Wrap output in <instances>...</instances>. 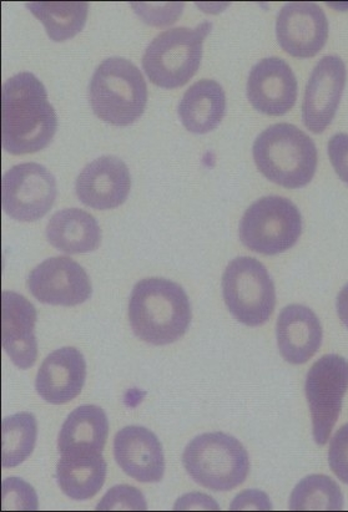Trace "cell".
<instances>
[{
    "label": "cell",
    "mask_w": 348,
    "mask_h": 512,
    "mask_svg": "<svg viewBox=\"0 0 348 512\" xmlns=\"http://www.w3.org/2000/svg\"><path fill=\"white\" fill-rule=\"evenodd\" d=\"M58 129L47 89L32 73L12 76L2 88V145L12 155L34 154L47 147Z\"/></svg>",
    "instance_id": "6da1fadb"
},
{
    "label": "cell",
    "mask_w": 348,
    "mask_h": 512,
    "mask_svg": "<svg viewBox=\"0 0 348 512\" xmlns=\"http://www.w3.org/2000/svg\"><path fill=\"white\" fill-rule=\"evenodd\" d=\"M129 321L135 336L153 346L179 341L191 323L188 294L165 278H146L131 292Z\"/></svg>",
    "instance_id": "7a4b0ae2"
},
{
    "label": "cell",
    "mask_w": 348,
    "mask_h": 512,
    "mask_svg": "<svg viewBox=\"0 0 348 512\" xmlns=\"http://www.w3.org/2000/svg\"><path fill=\"white\" fill-rule=\"evenodd\" d=\"M252 154L261 174L285 189H301L316 174V145L295 125L276 124L262 131Z\"/></svg>",
    "instance_id": "3957f363"
},
{
    "label": "cell",
    "mask_w": 348,
    "mask_h": 512,
    "mask_svg": "<svg viewBox=\"0 0 348 512\" xmlns=\"http://www.w3.org/2000/svg\"><path fill=\"white\" fill-rule=\"evenodd\" d=\"M94 114L105 123L129 126L144 114L148 86L138 67L124 58H108L99 65L89 85Z\"/></svg>",
    "instance_id": "277c9868"
},
{
    "label": "cell",
    "mask_w": 348,
    "mask_h": 512,
    "mask_svg": "<svg viewBox=\"0 0 348 512\" xmlns=\"http://www.w3.org/2000/svg\"><path fill=\"white\" fill-rule=\"evenodd\" d=\"M213 23L195 28H171L161 33L146 48L143 68L151 83L163 89H178L189 83L203 59L204 40Z\"/></svg>",
    "instance_id": "5b68a950"
},
{
    "label": "cell",
    "mask_w": 348,
    "mask_h": 512,
    "mask_svg": "<svg viewBox=\"0 0 348 512\" xmlns=\"http://www.w3.org/2000/svg\"><path fill=\"white\" fill-rule=\"evenodd\" d=\"M183 463L195 483L214 491L237 488L250 471L244 445L225 433L203 434L191 440L184 451Z\"/></svg>",
    "instance_id": "8992f818"
},
{
    "label": "cell",
    "mask_w": 348,
    "mask_h": 512,
    "mask_svg": "<svg viewBox=\"0 0 348 512\" xmlns=\"http://www.w3.org/2000/svg\"><path fill=\"white\" fill-rule=\"evenodd\" d=\"M302 233V217L290 200L267 196L246 210L239 228L240 240L249 250L275 256L290 250Z\"/></svg>",
    "instance_id": "52a82bcc"
},
{
    "label": "cell",
    "mask_w": 348,
    "mask_h": 512,
    "mask_svg": "<svg viewBox=\"0 0 348 512\" xmlns=\"http://www.w3.org/2000/svg\"><path fill=\"white\" fill-rule=\"evenodd\" d=\"M223 293L232 317L247 327L269 321L276 306L274 281L260 261L237 257L226 267Z\"/></svg>",
    "instance_id": "ba28073f"
},
{
    "label": "cell",
    "mask_w": 348,
    "mask_h": 512,
    "mask_svg": "<svg viewBox=\"0 0 348 512\" xmlns=\"http://www.w3.org/2000/svg\"><path fill=\"white\" fill-rule=\"evenodd\" d=\"M306 398L317 445L324 446L339 420L348 390V362L337 354L322 357L307 373Z\"/></svg>",
    "instance_id": "9c48e42d"
},
{
    "label": "cell",
    "mask_w": 348,
    "mask_h": 512,
    "mask_svg": "<svg viewBox=\"0 0 348 512\" xmlns=\"http://www.w3.org/2000/svg\"><path fill=\"white\" fill-rule=\"evenodd\" d=\"M57 181L44 166L27 162L15 165L2 179L5 214L20 222L43 219L57 199Z\"/></svg>",
    "instance_id": "30bf717a"
},
{
    "label": "cell",
    "mask_w": 348,
    "mask_h": 512,
    "mask_svg": "<svg viewBox=\"0 0 348 512\" xmlns=\"http://www.w3.org/2000/svg\"><path fill=\"white\" fill-rule=\"evenodd\" d=\"M28 288L39 302L74 307L92 296V282L84 268L70 257H52L35 267Z\"/></svg>",
    "instance_id": "8fae6325"
},
{
    "label": "cell",
    "mask_w": 348,
    "mask_h": 512,
    "mask_svg": "<svg viewBox=\"0 0 348 512\" xmlns=\"http://www.w3.org/2000/svg\"><path fill=\"white\" fill-rule=\"evenodd\" d=\"M276 37L291 57L314 58L329 38V20L315 3H289L277 15Z\"/></svg>",
    "instance_id": "7c38bea8"
},
{
    "label": "cell",
    "mask_w": 348,
    "mask_h": 512,
    "mask_svg": "<svg viewBox=\"0 0 348 512\" xmlns=\"http://www.w3.org/2000/svg\"><path fill=\"white\" fill-rule=\"evenodd\" d=\"M346 75L344 60L336 55L322 58L316 65L302 104V119L312 133H324L334 120L344 94Z\"/></svg>",
    "instance_id": "4fadbf2b"
},
{
    "label": "cell",
    "mask_w": 348,
    "mask_h": 512,
    "mask_svg": "<svg viewBox=\"0 0 348 512\" xmlns=\"http://www.w3.org/2000/svg\"><path fill=\"white\" fill-rule=\"evenodd\" d=\"M247 98L262 114L289 113L297 99V80L290 65L281 58L262 59L251 69L247 79Z\"/></svg>",
    "instance_id": "5bb4252c"
},
{
    "label": "cell",
    "mask_w": 348,
    "mask_h": 512,
    "mask_svg": "<svg viewBox=\"0 0 348 512\" xmlns=\"http://www.w3.org/2000/svg\"><path fill=\"white\" fill-rule=\"evenodd\" d=\"M131 177L124 161L103 156L90 162L80 172L75 191L85 206L94 210H113L128 199Z\"/></svg>",
    "instance_id": "9a60e30c"
},
{
    "label": "cell",
    "mask_w": 348,
    "mask_h": 512,
    "mask_svg": "<svg viewBox=\"0 0 348 512\" xmlns=\"http://www.w3.org/2000/svg\"><path fill=\"white\" fill-rule=\"evenodd\" d=\"M114 455L121 470L139 483H159L163 479V446L149 429L136 425L121 429L115 435Z\"/></svg>",
    "instance_id": "2e32d148"
},
{
    "label": "cell",
    "mask_w": 348,
    "mask_h": 512,
    "mask_svg": "<svg viewBox=\"0 0 348 512\" xmlns=\"http://www.w3.org/2000/svg\"><path fill=\"white\" fill-rule=\"evenodd\" d=\"M37 309L27 298L15 292L2 293V344L12 362L20 369L32 368L37 362L35 338Z\"/></svg>",
    "instance_id": "e0dca14e"
},
{
    "label": "cell",
    "mask_w": 348,
    "mask_h": 512,
    "mask_svg": "<svg viewBox=\"0 0 348 512\" xmlns=\"http://www.w3.org/2000/svg\"><path fill=\"white\" fill-rule=\"evenodd\" d=\"M87 363L77 348L65 347L49 354L39 368L35 388L45 402L62 405L82 393Z\"/></svg>",
    "instance_id": "ac0fdd59"
},
{
    "label": "cell",
    "mask_w": 348,
    "mask_h": 512,
    "mask_svg": "<svg viewBox=\"0 0 348 512\" xmlns=\"http://www.w3.org/2000/svg\"><path fill=\"white\" fill-rule=\"evenodd\" d=\"M276 334L282 358L295 366L309 362L322 343L319 317L309 307L300 304L282 309L277 319Z\"/></svg>",
    "instance_id": "d6986e66"
},
{
    "label": "cell",
    "mask_w": 348,
    "mask_h": 512,
    "mask_svg": "<svg viewBox=\"0 0 348 512\" xmlns=\"http://www.w3.org/2000/svg\"><path fill=\"white\" fill-rule=\"evenodd\" d=\"M181 123L193 134H208L223 121L226 95L218 81L204 79L191 85L179 104Z\"/></svg>",
    "instance_id": "ffe728a7"
},
{
    "label": "cell",
    "mask_w": 348,
    "mask_h": 512,
    "mask_svg": "<svg viewBox=\"0 0 348 512\" xmlns=\"http://www.w3.org/2000/svg\"><path fill=\"white\" fill-rule=\"evenodd\" d=\"M109 434L104 410L95 405H82L69 414L58 438L60 454H103Z\"/></svg>",
    "instance_id": "44dd1931"
},
{
    "label": "cell",
    "mask_w": 348,
    "mask_h": 512,
    "mask_svg": "<svg viewBox=\"0 0 348 512\" xmlns=\"http://www.w3.org/2000/svg\"><path fill=\"white\" fill-rule=\"evenodd\" d=\"M107 469L102 454H62L57 466L59 488L70 499H92L102 490L107 479Z\"/></svg>",
    "instance_id": "7402d4cb"
},
{
    "label": "cell",
    "mask_w": 348,
    "mask_h": 512,
    "mask_svg": "<svg viewBox=\"0 0 348 512\" xmlns=\"http://www.w3.org/2000/svg\"><path fill=\"white\" fill-rule=\"evenodd\" d=\"M47 238L53 247L69 255L97 250L102 242L99 223L87 211L67 209L50 219Z\"/></svg>",
    "instance_id": "603a6c76"
},
{
    "label": "cell",
    "mask_w": 348,
    "mask_h": 512,
    "mask_svg": "<svg viewBox=\"0 0 348 512\" xmlns=\"http://www.w3.org/2000/svg\"><path fill=\"white\" fill-rule=\"evenodd\" d=\"M27 7L54 42H65L82 32L89 12L87 2H30Z\"/></svg>",
    "instance_id": "cb8c5ba5"
},
{
    "label": "cell",
    "mask_w": 348,
    "mask_h": 512,
    "mask_svg": "<svg viewBox=\"0 0 348 512\" xmlns=\"http://www.w3.org/2000/svg\"><path fill=\"white\" fill-rule=\"evenodd\" d=\"M38 424L33 414L19 413L2 422V465L12 469L32 455L37 443Z\"/></svg>",
    "instance_id": "d4e9b609"
},
{
    "label": "cell",
    "mask_w": 348,
    "mask_h": 512,
    "mask_svg": "<svg viewBox=\"0 0 348 512\" xmlns=\"http://www.w3.org/2000/svg\"><path fill=\"white\" fill-rule=\"evenodd\" d=\"M290 509L294 511L344 509V495L339 485L326 475H310L292 491Z\"/></svg>",
    "instance_id": "484cf974"
},
{
    "label": "cell",
    "mask_w": 348,
    "mask_h": 512,
    "mask_svg": "<svg viewBox=\"0 0 348 512\" xmlns=\"http://www.w3.org/2000/svg\"><path fill=\"white\" fill-rule=\"evenodd\" d=\"M38 496L23 479L9 478L2 485V511L38 510Z\"/></svg>",
    "instance_id": "4316f807"
},
{
    "label": "cell",
    "mask_w": 348,
    "mask_h": 512,
    "mask_svg": "<svg viewBox=\"0 0 348 512\" xmlns=\"http://www.w3.org/2000/svg\"><path fill=\"white\" fill-rule=\"evenodd\" d=\"M146 501L141 491L133 486L120 485L109 490L104 499L100 501L98 511H144Z\"/></svg>",
    "instance_id": "83f0119b"
},
{
    "label": "cell",
    "mask_w": 348,
    "mask_h": 512,
    "mask_svg": "<svg viewBox=\"0 0 348 512\" xmlns=\"http://www.w3.org/2000/svg\"><path fill=\"white\" fill-rule=\"evenodd\" d=\"M144 22L155 27H166L176 22L183 13V3H131Z\"/></svg>",
    "instance_id": "f1b7e54d"
},
{
    "label": "cell",
    "mask_w": 348,
    "mask_h": 512,
    "mask_svg": "<svg viewBox=\"0 0 348 512\" xmlns=\"http://www.w3.org/2000/svg\"><path fill=\"white\" fill-rule=\"evenodd\" d=\"M329 464L337 478L348 485V424L344 425L331 440Z\"/></svg>",
    "instance_id": "f546056e"
},
{
    "label": "cell",
    "mask_w": 348,
    "mask_h": 512,
    "mask_svg": "<svg viewBox=\"0 0 348 512\" xmlns=\"http://www.w3.org/2000/svg\"><path fill=\"white\" fill-rule=\"evenodd\" d=\"M329 156L340 179L348 184V135L336 134L329 141Z\"/></svg>",
    "instance_id": "4dcf8cb0"
},
{
    "label": "cell",
    "mask_w": 348,
    "mask_h": 512,
    "mask_svg": "<svg viewBox=\"0 0 348 512\" xmlns=\"http://www.w3.org/2000/svg\"><path fill=\"white\" fill-rule=\"evenodd\" d=\"M231 510H271L272 506L266 494L257 490H247L232 501Z\"/></svg>",
    "instance_id": "1f68e13d"
},
{
    "label": "cell",
    "mask_w": 348,
    "mask_h": 512,
    "mask_svg": "<svg viewBox=\"0 0 348 512\" xmlns=\"http://www.w3.org/2000/svg\"><path fill=\"white\" fill-rule=\"evenodd\" d=\"M210 504H216L215 501L208 498V496L204 494H191L185 495L183 499L179 500L175 505V510H218L215 506H210Z\"/></svg>",
    "instance_id": "d6a6232c"
},
{
    "label": "cell",
    "mask_w": 348,
    "mask_h": 512,
    "mask_svg": "<svg viewBox=\"0 0 348 512\" xmlns=\"http://www.w3.org/2000/svg\"><path fill=\"white\" fill-rule=\"evenodd\" d=\"M336 306L342 323L348 328V283L337 296Z\"/></svg>",
    "instance_id": "836d02e7"
}]
</instances>
